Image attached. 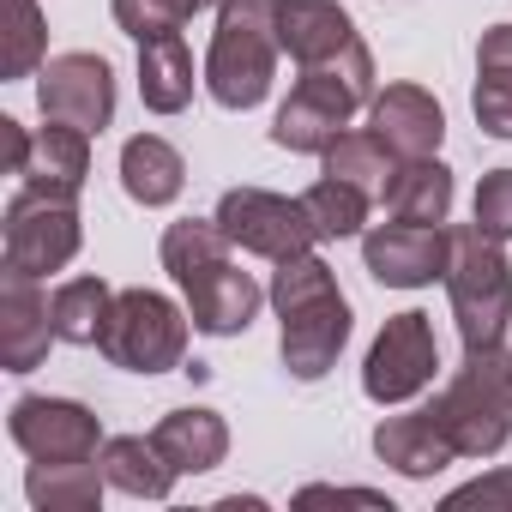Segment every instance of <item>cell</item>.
<instances>
[{
	"instance_id": "cell-1",
	"label": "cell",
	"mask_w": 512,
	"mask_h": 512,
	"mask_svg": "<svg viewBox=\"0 0 512 512\" xmlns=\"http://www.w3.org/2000/svg\"><path fill=\"white\" fill-rule=\"evenodd\" d=\"M163 272L175 278V290L187 296L193 332L199 338H241L260 308L272 302L253 272L235 266V241L217 229V217H181L163 229Z\"/></svg>"
},
{
	"instance_id": "cell-2",
	"label": "cell",
	"mask_w": 512,
	"mask_h": 512,
	"mask_svg": "<svg viewBox=\"0 0 512 512\" xmlns=\"http://www.w3.org/2000/svg\"><path fill=\"white\" fill-rule=\"evenodd\" d=\"M272 308H278V356L290 380H326L350 344V296L338 290V272L320 253H290L272 272Z\"/></svg>"
},
{
	"instance_id": "cell-3",
	"label": "cell",
	"mask_w": 512,
	"mask_h": 512,
	"mask_svg": "<svg viewBox=\"0 0 512 512\" xmlns=\"http://www.w3.org/2000/svg\"><path fill=\"white\" fill-rule=\"evenodd\" d=\"M278 0H217V31L205 49V91L217 109H260L278 79Z\"/></svg>"
},
{
	"instance_id": "cell-4",
	"label": "cell",
	"mask_w": 512,
	"mask_h": 512,
	"mask_svg": "<svg viewBox=\"0 0 512 512\" xmlns=\"http://www.w3.org/2000/svg\"><path fill=\"white\" fill-rule=\"evenodd\" d=\"M446 302L458 320L464 350H494L506 344L512 326V266H506V241L482 235L476 223H452V260H446Z\"/></svg>"
},
{
	"instance_id": "cell-5",
	"label": "cell",
	"mask_w": 512,
	"mask_h": 512,
	"mask_svg": "<svg viewBox=\"0 0 512 512\" xmlns=\"http://www.w3.org/2000/svg\"><path fill=\"white\" fill-rule=\"evenodd\" d=\"M374 103V61L368 67H320L296 73L290 97L272 115V145L296 157H320L362 109Z\"/></svg>"
},
{
	"instance_id": "cell-6",
	"label": "cell",
	"mask_w": 512,
	"mask_h": 512,
	"mask_svg": "<svg viewBox=\"0 0 512 512\" xmlns=\"http://www.w3.org/2000/svg\"><path fill=\"white\" fill-rule=\"evenodd\" d=\"M187 338H193V314L181 302H169L163 290H115V308H109V326H103L97 350L115 368L151 380V374L181 368Z\"/></svg>"
},
{
	"instance_id": "cell-7",
	"label": "cell",
	"mask_w": 512,
	"mask_h": 512,
	"mask_svg": "<svg viewBox=\"0 0 512 512\" xmlns=\"http://www.w3.org/2000/svg\"><path fill=\"white\" fill-rule=\"evenodd\" d=\"M85 247V223H79V199L43 193V187H19L7 199V266L25 278H49L67 272Z\"/></svg>"
},
{
	"instance_id": "cell-8",
	"label": "cell",
	"mask_w": 512,
	"mask_h": 512,
	"mask_svg": "<svg viewBox=\"0 0 512 512\" xmlns=\"http://www.w3.org/2000/svg\"><path fill=\"white\" fill-rule=\"evenodd\" d=\"M440 374V344H434V320L404 308L380 326V338L368 344V362H362V392L368 404L380 410H398L410 398H422Z\"/></svg>"
},
{
	"instance_id": "cell-9",
	"label": "cell",
	"mask_w": 512,
	"mask_h": 512,
	"mask_svg": "<svg viewBox=\"0 0 512 512\" xmlns=\"http://www.w3.org/2000/svg\"><path fill=\"white\" fill-rule=\"evenodd\" d=\"M428 410V422L446 434V446L458 452V458H494V452H506V440H512V404H506V392L464 356V368L434 392V404H422Z\"/></svg>"
},
{
	"instance_id": "cell-10",
	"label": "cell",
	"mask_w": 512,
	"mask_h": 512,
	"mask_svg": "<svg viewBox=\"0 0 512 512\" xmlns=\"http://www.w3.org/2000/svg\"><path fill=\"white\" fill-rule=\"evenodd\" d=\"M217 229L241 247V253H253V260H290V253H308L320 235H314V223H308V211H302V199H284V193H272V187H229L223 199H217Z\"/></svg>"
},
{
	"instance_id": "cell-11",
	"label": "cell",
	"mask_w": 512,
	"mask_h": 512,
	"mask_svg": "<svg viewBox=\"0 0 512 512\" xmlns=\"http://www.w3.org/2000/svg\"><path fill=\"white\" fill-rule=\"evenodd\" d=\"M7 434L31 464H67V458H97L103 452V416L79 398H43L25 392L7 410Z\"/></svg>"
},
{
	"instance_id": "cell-12",
	"label": "cell",
	"mask_w": 512,
	"mask_h": 512,
	"mask_svg": "<svg viewBox=\"0 0 512 512\" xmlns=\"http://www.w3.org/2000/svg\"><path fill=\"white\" fill-rule=\"evenodd\" d=\"M452 260V229L446 223H374L362 229V266L374 284L386 290H428L434 278H446Z\"/></svg>"
},
{
	"instance_id": "cell-13",
	"label": "cell",
	"mask_w": 512,
	"mask_h": 512,
	"mask_svg": "<svg viewBox=\"0 0 512 512\" xmlns=\"http://www.w3.org/2000/svg\"><path fill=\"white\" fill-rule=\"evenodd\" d=\"M37 109L43 121H67V127H85L91 139L115 121V67L103 55H49L43 73H37Z\"/></svg>"
},
{
	"instance_id": "cell-14",
	"label": "cell",
	"mask_w": 512,
	"mask_h": 512,
	"mask_svg": "<svg viewBox=\"0 0 512 512\" xmlns=\"http://www.w3.org/2000/svg\"><path fill=\"white\" fill-rule=\"evenodd\" d=\"M278 43L296 61V73H320V67H368V43L356 31V19L338 0H278Z\"/></svg>"
},
{
	"instance_id": "cell-15",
	"label": "cell",
	"mask_w": 512,
	"mask_h": 512,
	"mask_svg": "<svg viewBox=\"0 0 512 512\" xmlns=\"http://www.w3.org/2000/svg\"><path fill=\"white\" fill-rule=\"evenodd\" d=\"M55 338V308L43 278H25L13 266H0V368L7 374H37Z\"/></svg>"
},
{
	"instance_id": "cell-16",
	"label": "cell",
	"mask_w": 512,
	"mask_h": 512,
	"mask_svg": "<svg viewBox=\"0 0 512 512\" xmlns=\"http://www.w3.org/2000/svg\"><path fill=\"white\" fill-rule=\"evenodd\" d=\"M368 127L392 145V157H440V139H446V109L434 103V91L422 85H386L374 91L368 103Z\"/></svg>"
},
{
	"instance_id": "cell-17",
	"label": "cell",
	"mask_w": 512,
	"mask_h": 512,
	"mask_svg": "<svg viewBox=\"0 0 512 512\" xmlns=\"http://www.w3.org/2000/svg\"><path fill=\"white\" fill-rule=\"evenodd\" d=\"M19 181L43 187V193H61V199H79L85 181H91V133L67 127V121H43L31 133V157H25Z\"/></svg>"
},
{
	"instance_id": "cell-18",
	"label": "cell",
	"mask_w": 512,
	"mask_h": 512,
	"mask_svg": "<svg viewBox=\"0 0 512 512\" xmlns=\"http://www.w3.org/2000/svg\"><path fill=\"white\" fill-rule=\"evenodd\" d=\"M187 187V157L163 139V133H133L121 145V193L145 211H163L175 205Z\"/></svg>"
},
{
	"instance_id": "cell-19",
	"label": "cell",
	"mask_w": 512,
	"mask_h": 512,
	"mask_svg": "<svg viewBox=\"0 0 512 512\" xmlns=\"http://www.w3.org/2000/svg\"><path fill=\"white\" fill-rule=\"evenodd\" d=\"M157 452L181 470V476H205L229 458V422L205 404H187V410H169L157 428H151Z\"/></svg>"
},
{
	"instance_id": "cell-20",
	"label": "cell",
	"mask_w": 512,
	"mask_h": 512,
	"mask_svg": "<svg viewBox=\"0 0 512 512\" xmlns=\"http://www.w3.org/2000/svg\"><path fill=\"white\" fill-rule=\"evenodd\" d=\"M374 458L392 464V470L410 476V482H428V476H440L458 452H452L446 434L428 422V410H410V416H380V422H374Z\"/></svg>"
},
{
	"instance_id": "cell-21",
	"label": "cell",
	"mask_w": 512,
	"mask_h": 512,
	"mask_svg": "<svg viewBox=\"0 0 512 512\" xmlns=\"http://www.w3.org/2000/svg\"><path fill=\"white\" fill-rule=\"evenodd\" d=\"M97 464H103L109 488L127 494V500H169V488H175V476H181V470L157 452L151 434H109L103 452H97Z\"/></svg>"
},
{
	"instance_id": "cell-22",
	"label": "cell",
	"mask_w": 512,
	"mask_h": 512,
	"mask_svg": "<svg viewBox=\"0 0 512 512\" xmlns=\"http://www.w3.org/2000/svg\"><path fill=\"white\" fill-rule=\"evenodd\" d=\"M139 97L151 115H181L193 103V49L181 31L139 43Z\"/></svg>"
},
{
	"instance_id": "cell-23",
	"label": "cell",
	"mask_w": 512,
	"mask_h": 512,
	"mask_svg": "<svg viewBox=\"0 0 512 512\" xmlns=\"http://www.w3.org/2000/svg\"><path fill=\"white\" fill-rule=\"evenodd\" d=\"M452 169L440 157H404L386 181V217L398 223H446L452 217Z\"/></svg>"
},
{
	"instance_id": "cell-24",
	"label": "cell",
	"mask_w": 512,
	"mask_h": 512,
	"mask_svg": "<svg viewBox=\"0 0 512 512\" xmlns=\"http://www.w3.org/2000/svg\"><path fill=\"white\" fill-rule=\"evenodd\" d=\"M470 115L488 139H512V25L482 31L476 43V91H470Z\"/></svg>"
},
{
	"instance_id": "cell-25",
	"label": "cell",
	"mask_w": 512,
	"mask_h": 512,
	"mask_svg": "<svg viewBox=\"0 0 512 512\" xmlns=\"http://www.w3.org/2000/svg\"><path fill=\"white\" fill-rule=\"evenodd\" d=\"M103 464L97 458H67V464H31L25 470V500L37 512H97L103 506Z\"/></svg>"
},
{
	"instance_id": "cell-26",
	"label": "cell",
	"mask_w": 512,
	"mask_h": 512,
	"mask_svg": "<svg viewBox=\"0 0 512 512\" xmlns=\"http://www.w3.org/2000/svg\"><path fill=\"white\" fill-rule=\"evenodd\" d=\"M320 163H326V175H338V181H350V187H362V193H386V181H392V169H398L392 145H386L374 127H344V133L320 151Z\"/></svg>"
},
{
	"instance_id": "cell-27",
	"label": "cell",
	"mask_w": 512,
	"mask_h": 512,
	"mask_svg": "<svg viewBox=\"0 0 512 512\" xmlns=\"http://www.w3.org/2000/svg\"><path fill=\"white\" fill-rule=\"evenodd\" d=\"M49 308H55V338L61 344H79V350H91L97 338H103V326H109V308H115V290L103 284V278H67V284H55V296H49Z\"/></svg>"
},
{
	"instance_id": "cell-28",
	"label": "cell",
	"mask_w": 512,
	"mask_h": 512,
	"mask_svg": "<svg viewBox=\"0 0 512 512\" xmlns=\"http://www.w3.org/2000/svg\"><path fill=\"white\" fill-rule=\"evenodd\" d=\"M368 205H374V193H362V187H350V181H338V175H320V181L302 193V211H308V223H314L320 241H350V235H362V229H368Z\"/></svg>"
},
{
	"instance_id": "cell-29",
	"label": "cell",
	"mask_w": 512,
	"mask_h": 512,
	"mask_svg": "<svg viewBox=\"0 0 512 512\" xmlns=\"http://www.w3.org/2000/svg\"><path fill=\"white\" fill-rule=\"evenodd\" d=\"M109 13H115V25H121L133 43H145V37L181 31V25L193 19V0H109Z\"/></svg>"
},
{
	"instance_id": "cell-30",
	"label": "cell",
	"mask_w": 512,
	"mask_h": 512,
	"mask_svg": "<svg viewBox=\"0 0 512 512\" xmlns=\"http://www.w3.org/2000/svg\"><path fill=\"white\" fill-rule=\"evenodd\" d=\"M49 61V19L37 0H19L13 13V49H7V79H31Z\"/></svg>"
},
{
	"instance_id": "cell-31",
	"label": "cell",
	"mask_w": 512,
	"mask_h": 512,
	"mask_svg": "<svg viewBox=\"0 0 512 512\" xmlns=\"http://www.w3.org/2000/svg\"><path fill=\"white\" fill-rule=\"evenodd\" d=\"M470 217H476V229H482V235L512 241V169H488V175L476 181Z\"/></svg>"
},
{
	"instance_id": "cell-32",
	"label": "cell",
	"mask_w": 512,
	"mask_h": 512,
	"mask_svg": "<svg viewBox=\"0 0 512 512\" xmlns=\"http://www.w3.org/2000/svg\"><path fill=\"white\" fill-rule=\"evenodd\" d=\"M470 506L512 512V464H500V470H488V476H476V482H464V488H452L440 500V512H470Z\"/></svg>"
},
{
	"instance_id": "cell-33",
	"label": "cell",
	"mask_w": 512,
	"mask_h": 512,
	"mask_svg": "<svg viewBox=\"0 0 512 512\" xmlns=\"http://www.w3.org/2000/svg\"><path fill=\"white\" fill-rule=\"evenodd\" d=\"M332 500H356V506H380V512H392V500H386L380 488H332V482H314V488L296 494V506H332Z\"/></svg>"
},
{
	"instance_id": "cell-34",
	"label": "cell",
	"mask_w": 512,
	"mask_h": 512,
	"mask_svg": "<svg viewBox=\"0 0 512 512\" xmlns=\"http://www.w3.org/2000/svg\"><path fill=\"white\" fill-rule=\"evenodd\" d=\"M464 356H470V362H476L500 392H506V404H512V350H506V344H494V350H464Z\"/></svg>"
},
{
	"instance_id": "cell-35",
	"label": "cell",
	"mask_w": 512,
	"mask_h": 512,
	"mask_svg": "<svg viewBox=\"0 0 512 512\" xmlns=\"http://www.w3.org/2000/svg\"><path fill=\"white\" fill-rule=\"evenodd\" d=\"M0 139H7V175H19L25 157H31V133H25L19 121H0Z\"/></svg>"
},
{
	"instance_id": "cell-36",
	"label": "cell",
	"mask_w": 512,
	"mask_h": 512,
	"mask_svg": "<svg viewBox=\"0 0 512 512\" xmlns=\"http://www.w3.org/2000/svg\"><path fill=\"white\" fill-rule=\"evenodd\" d=\"M205 7H217V0H193V13H205Z\"/></svg>"
}]
</instances>
